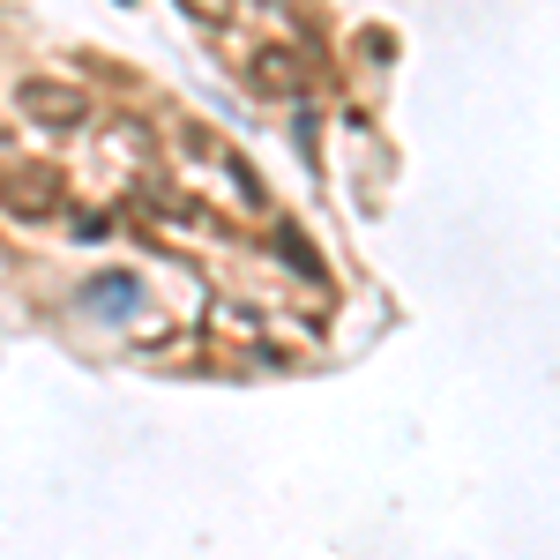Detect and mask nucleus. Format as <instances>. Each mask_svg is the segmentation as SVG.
Returning <instances> with one entry per match:
<instances>
[{"mask_svg": "<svg viewBox=\"0 0 560 560\" xmlns=\"http://www.w3.org/2000/svg\"><path fill=\"white\" fill-rule=\"evenodd\" d=\"M60 202H68L60 165H45V158H15V165H0V210H15V217H60Z\"/></svg>", "mask_w": 560, "mask_h": 560, "instance_id": "f257e3e1", "label": "nucleus"}, {"mask_svg": "<svg viewBox=\"0 0 560 560\" xmlns=\"http://www.w3.org/2000/svg\"><path fill=\"white\" fill-rule=\"evenodd\" d=\"M247 83L269 90V97H300L306 90V52L300 45H255V52H247Z\"/></svg>", "mask_w": 560, "mask_h": 560, "instance_id": "f03ea898", "label": "nucleus"}, {"mask_svg": "<svg viewBox=\"0 0 560 560\" xmlns=\"http://www.w3.org/2000/svg\"><path fill=\"white\" fill-rule=\"evenodd\" d=\"M15 97L31 105V120H45V128H75V120H83V90H68V83H45V75H31Z\"/></svg>", "mask_w": 560, "mask_h": 560, "instance_id": "7ed1b4c3", "label": "nucleus"}, {"mask_svg": "<svg viewBox=\"0 0 560 560\" xmlns=\"http://www.w3.org/2000/svg\"><path fill=\"white\" fill-rule=\"evenodd\" d=\"M277 255L292 261V269H300V277H322V255H314V247H306L300 232H292V224H284V232H277Z\"/></svg>", "mask_w": 560, "mask_h": 560, "instance_id": "20e7f679", "label": "nucleus"}, {"mask_svg": "<svg viewBox=\"0 0 560 560\" xmlns=\"http://www.w3.org/2000/svg\"><path fill=\"white\" fill-rule=\"evenodd\" d=\"M135 292H128V277H90V306H105V314H120Z\"/></svg>", "mask_w": 560, "mask_h": 560, "instance_id": "39448f33", "label": "nucleus"}, {"mask_svg": "<svg viewBox=\"0 0 560 560\" xmlns=\"http://www.w3.org/2000/svg\"><path fill=\"white\" fill-rule=\"evenodd\" d=\"M179 8H187V15H202V23H232V8H240V0H179Z\"/></svg>", "mask_w": 560, "mask_h": 560, "instance_id": "423d86ee", "label": "nucleus"}]
</instances>
